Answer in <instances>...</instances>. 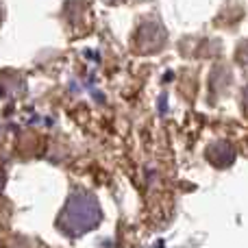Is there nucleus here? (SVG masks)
<instances>
[{
    "label": "nucleus",
    "instance_id": "nucleus-1",
    "mask_svg": "<svg viewBox=\"0 0 248 248\" xmlns=\"http://www.w3.org/2000/svg\"><path fill=\"white\" fill-rule=\"evenodd\" d=\"M100 216H103L100 214V205L94 194L74 192L68 198V202H65L59 220H61V227L70 235H81V233H87L98 227Z\"/></svg>",
    "mask_w": 248,
    "mask_h": 248
},
{
    "label": "nucleus",
    "instance_id": "nucleus-6",
    "mask_svg": "<svg viewBox=\"0 0 248 248\" xmlns=\"http://www.w3.org/2000/svg\"><path fill=\"white\" fill-rule=\"evenodd\" d=\"M2 141H4V128H2V124H0V146H2Z\"/></svg>",
    "mask_w": 248,
    "mask_h": 248
},
{
    "label": "nucleus",
    "instance_id": "nucleus-7",
    "mask_svg": "<svg viewBox=\"0 0 248 248\" xmlns=\"http://www.w3.org/2000/svg\"><path fill=\"white\" fill-rule=\"evenodd\" d=\"M0 20H2V7H0Z\"/></svg>",
    "mask_w": 248,
    "mask_h": 248
},
{
    "label": "nucleus",
    "instance_id": "nucleus-5",
    "mask_svg": "<svg viewBox=\"0 0 248 248\" xmlns=\"http://www.w3.org/2000/svg\"><path fill=\"white\" fill-rule=\"evenodd\" d=\"M2 187H4V172L0 170V192H2Z\"/></svg>",
    "mask_w": 248,
    "mask_h": 248
},
{
    "label": "nucleus",
    "instance_id": "nucleus-2",
    "mask_svg": "<svg viewBox=\"0 0 248 248\" xmlns=\"http://www.w3.org/2000/svg\"><path fill=\"white\" fill-rule=\"evenodd\" d=\"M166 44V31L161 29V24L157 22H144L140 24L135 33V50L141 55L148 52H157L161 50V46Z\"/></svg>",
    "mask_w": 248,
    "mask_h": 248
},
{
    "label": "nucleus",
    "instance_id": "nucleus-4",
    "mask_svg": "<svg viewBox=\"0 0 248 248\" xmlns=\"http://www.w3.org/2000/svg\"><path fill=\"white\" fill-rule=\"evenodd\" d=\"M242 105H244V111L248 113V87L244 90V96H242Z\"/></svg>",
    "mask_w": 248,
    "mask_h": 248
},
{
    "label": "nucleus",
    "instance_id": "nucleus-3",
    "mask_svg": "<svg viewBox=\"0 0 248 248\" xmlns=\"http://www.w3.org/2000/svg\"><path fill=\"white\" fill-rule=\"evenodd\" d=\"M207 159H209L214 166L224 168V166H231L233 159H235V153H233V146L229 141H216L207 148Z\"/></svg>",
    "mask_w": 248,
    "mask_h": 248
}]
</instances>
